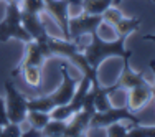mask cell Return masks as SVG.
<instances>
[{
	"label": "cell",
	"instance_id": "83f0119b",
	"mask_svg": "<svg viewBox=\"0 0 155 137\" xmlns=\"http://www.w3.org/2000/svg\"><path fill=\"white\" fill-rule=\"evenodd\" d=\"M149 66H150V69H152V73H153V76H155V60L150 61ZM152 89H153V96H155V84H152Z\"/></svg>",
	"mask_w": 155,
	"mask_h": 137
},
{
	"label": "cell",
	"instance_id": "44dd1931",
	"mask_svg": "<svg viewBox=\"0 0 155 137\" xmlns=\"http://www.w3.org/2000/svg\"><path fill=\"white\" fill-rule=\"evenodd\" d=\"M20 8L28 13H43L45 2L43 0H20Z\"/></svg>",
	"mask_w": 155,
	"mask_h": 137
},
{
	"label": "cell",
	"instance_id": "d4e9b609",
	"mask_svg": "<svg viewBox=\"0 0 155 137\" xmlns=\"http://www.w3.org/2000/svg\"><path fill=\"white\" fill-rule=\"evenodd\" d=\"M21 135V127L17 122H8L2 127V135L0 137H20Z\"/></svg>",
	"mask_w": 155,
	"mask_h": 137
},
{
	"label": "cell",
	"instance_id": "d6a6232c",
	"mask_svg": "<svg viewBox=\"0 0 155 137\" xmlns=\"http://www.w3.org/2000/svg\"><path fill=\"white\" fill-rule=\"evenodd\" d=\"M17 2H20V0H17Z\"/></svg>",
	"mask_w": 155,
	"mask_h": 137
},
{
	"label": "cell",
	"instance_id": "30bf717a",
	"mask_svg": "<svg viewBox=\"0 0 155 137\" xmlns=\"http://www.w3.org/2000/svg\"><path fill=\"white\" fill-rule=\"evenodd\" d=\"M68 58L73 61V65H76L78 68L81 69L83 75H86L91 81H93V88H91V89H99V88H101V84H99V81H97V69L89 65V61L86 60L84 53H81V50L76 51V53H73V55H69Z\"/></svg>",
	"mask_w": 155,
	"mask_h": 137
},
{
	"label": "cell",
	"instance_id": "6da1fadb",
	"mask_svg": "<svg viewBox=\"0 0 155 137\" xmlns=\"http://www.w3.org/2000/svg\"><path fill=\"white\" fill-rule=\"evenodd\" d=\"M125 38L127 36H119L117 40H112V42H104L99 36V33L94 32L91 33V42L84 48V56L89 61V65L96 69L102 61L110 56H120L124 58V63H127L132 51L125 50Z\"/></svg>",
	"mask_w": 155,
	"mask_h": 137
},
{
	"label": "cell",
	"instance_id": "d6986e66",
	"mask_svg": "<svg viewBox=\"0 0 155 137\" xmlns=\"http://www.w3.org/2000/svg\"><path fill=\"white\" fill-rule=\"evenodd\" d=\"M66 122L68 121H58V119H50L46 122V125L41 129V134L43 135H63L64 134V129H66Z\"/></svg>",
	"mask_w": 155,
	"mask_h": 137
},
{
	"label": "cell",
	"instance_id": "4316f807",
	"mask_svg": "<svg viewBox=\"0 0 155 137\" xmlns=\"http://www.w3.org/2000/svg\"><path fill=\"white\" fill-rule=\"evenodd\" d=\"M41 131L40 129H35V127H31L30 125V129L28 131H21V135L20 137H41Z\"/></svg>",
	"mask_w": 155,
	"mask_h": 137
},
{
	"label": "cell",
	"instance_id": "5b68a950",
	"mask_svg": "<svg viewBox=\"0 0 155 137\" xmlns=\"http://www.w3.org/2000/svg\"><path fill=\"white\" fill-rule=\"evenodd\" d=\"M127 121H130L132 124H139L140 122L139 117L134 116L132 111L127 106H122V107L110 106L109 109L102 111V112H94L89 125H94V127H107L112 122H127Z\"/></svg>",
	"mask_w": 155,
	"mask_h": 137
},
{
	"label": "cell",
	"instance_id": "cb8c5ba5",
	"mask_svg": "<svg viewBox=\"0 0 155 137\" xmlns=\"http://www.w3.org/2000/svg\"><path fill=\"white\" fill-rule=\"evenodd\" d=\"M129 125L124 122H112L106 127V135L109 137H127Z\"/></svg>",
	"mask_w": 155,
	"mask_h": 137
},
{
	"label": "cell",
	"instance_id": "277c9868",
	"mask_svg": "<svg viewBox=\"0 0 155 137\" xmlns=\"http://www.w3.org/2000/svg\"><path fill=\"white\" fill-rule=\"evenodd\" d=\"M102 23V15H93L87 12H81L74 15V18L68 20V30H69V40H79L84 35L99 30V25Z\"/></svg>",
	"mask_w": 155,
	"mask_h": 137
},
{
	"label": "cell",
	"instance_id": "2e32d148",
	"mask_svg": "<svg viewBox=\"0 0 155 137\" xmlns=\"http://www.w3.org/2000/svg\"><path fill=\"white\" fill-rule=\"evenodd\" d=\"M114 28L119 33V36H127V35H130L132 32H135L137 28H140V18H137V17H132V18L122 17V20L117 22V23L114 25Z\"/></svg>",
	"mask_w": 155,
	"mask_h": 137
},
{
	"label": "cell",
	"instance_id": "5bb4252c",
	"mask_svg": "<svg viewBox=\"0 0 155 137\" xmlns=\"http://www.w3.org/2000/svg\"><path fill=\"white\" fill-rule=\"evenodd\" d=\"M114 0H81L83 12L93 13V15H102L106 8L112 5Z\"/></svg>",
	"mask_w": 155,
	"mask_h": 137
},
{
	"label": "cell",
	"instance_id": "52a82bcc",
	"mask_svg": "<svg viewBox=\"0 0 155 137\" xmlns=\"http://www.w3.org/2000/svg\"><path fill=\"white\" fill-rule=\"evenodd\" d=\"M94 112L86 109H79L73 114L71 117L66 122V129H64V137H78V135H83L86 132V129L89 127V122L93 119Z\"/></svg>",
	"mask_w": 155,
	"mask_h": 137
},
{
	"label": "cell",
	"instance_id": "e575fe53",
	"mask_svg": "<svg viewBox=\"0 0 155 137\" xmlns=\"http://www.w3.org/2000/svg\"><path fill=\"white\" fill-rule=\"evenodd\" d=\"M7 2H8V0H7Z\"/></svg>",
	"mask_w": 155,
	"mask_h": 137
},
{
	"label": "cell",
	"instance_id": "7a4b0ae2",
	"mask_svg": "<svg viewBox=\"0 0 155 137\" xmlns=\"http://www.w3.org/2000/svg\"><path fill=\"white\" fill-rule=\"evenodd\" d=\"M10 38L20 40L25 43L31 42L30 33L21 25V8L20 2H17V0H8L5 18L0 22V43L8 42Z\"/></svg>",
	"mask_w": 155,
	"mask_h": 137
},
{
	"label": "cell",
	"instance_id": "ffe728a7",
	"mask_svg": "<svg viewBox=\"0 0 155 137\" xmlns=\"http://www.w3.org/2000/svg\"><path fill=\"white\" fill-rule=\"evenodd\" d=\"M127 137H155V127H152V125H140V124L129 125Z\"/></svg>",
	"mask_w": 155,
	"mask_h": 137
},
{
	"label": "cell",
	"instance_id": "3957f363",
	"mask_svg": "<svg viewBox=\"0 0 155 137\" xmlns=\"http://www.w3.org/2000/svg\"><path fill=\"white\" fill-rule=\"evenodd\" d=\"M3 88H5V109H7L8 122L21 124V122L27 119V112H28L27 101H28V98L17 89L13 81H5Z\"/></svg>",
	"mask_w": 155,
	"mask_h": 137
},
{
	"label": "cell",
	"instance_id": "9c48e42d",
	"mask_svg": "<svg viewBox=\"0 0 155 137\" xmlns=\"http://www.w3.org/2000/svg\"><path fill=\"white\" fill-rule=\"evenodd\" d=\"M21 25H23L25 30L30 33L31 40L45 38L48 35V32L43 27V22L40 20V13H28L21 10Z\"/></svg>",
	"mask_w": 155,
	"mask_h": 137
},
{
	"label": "cell",
	"instance_id": "4dcf8cb0",
	"mask_svg": "<svg viewBox=\"0 0 155 137\" xmlns=\"http://www.w3.org/2000/svg\"><path fill=\"white\" fill-rule=\"evenodd\" d=\"M145 40H155V35H147Z\"/></svg>",
	"mask_w": 155,
	"mask_h": 137
},
{
	"label": "cell",
	"instance_id": "7c38bea8",
	"mask_svg": "<svg viewBox=\"0 0 155 137\" xmlns=\"http://www.w3.org/2000/svg\"><path fill=\"white\" fill-rule=\"evenodd\" d=\"M149 81L143 78L142 73H137V71H132L129 68L127 63H124V69H122V75H120L119 81L116 83L117 89L119 88H124V89H130L134 86H140V84H147Z\"/></svg>",
	"mask_w": 155,
	"mask_h": 137
},
{
	"label": "cell",
	"instance_id": "e0dca14e",
	"mask_svg": "<svg viewBox=\"0 0 155 137\" xmlns=\"http://www.w3.org/2000/svg\"><path fill=\"white\" fill-rule=\"evenodd\" d=\"M27 107L28 111L33 109V111H43V112H50L54 106V102L51 101L50 94L48 96H38V98H30L27 101Z\"/></svg>",
	"mask_w": 155,
	"mask_h": 137
},
{
	"label": "cell",
	"instance_id": "603a6c76",
	"mask_svg": "<svg viewBox=\"0 0 155 137\" xmlns=\"http://www.w3.org/2000/svg\"><path fill=\"white\" fill-rule=\"evenodd\" d=\"M122 12H120L119 8H117L116 5H110L109 8H106L104 10V13H102V22L104 23H109V25H116L117 22H120L122 20Z\"/></svg>",
	"mask_w": 155,
	"mask_h": 137
},
{
	"label": "cell",
	"instance_id": "1f68e13d",
	"mask_svg": "<svg viewBox=\"0 0 155 137\" xmlns=\"http://www.w3.org/2000/svg\"><path fill=\"white\" fill-rule=\"evenodd\" d=\"M2 127H3V125H0V135H2Z\"/></svg>",
	"mask_w": 155,
	"mask_h": 137
},
{
	"label": "cell",
	"instance_id": "9a60e30c",
	"mask_svg": "<svg viewBox=\"0 0 155 137\" xmlns=\"http://www.w3.org/2000/svg\"><path fill=\"white\" fill-rule=\"evenodd\" d=\"M20 73L23 75V79L28 86L31 88L41 86V66H35V65L25 66V68H21Z\"/></svg>",
	"mask_w": 155,
	"mask_h": 137
},
{
	"label": "cell",
	"instance_id": "836d02e7",
	"mask_svg": "<svg viewBox=\"0 0 155 137\" xmlns=\"http://www.w3.org/2000/svg\"><path fill=\"white\" fill-rule=\"evenodd\" d=\"M153 99H155V96H153Z\"/></svg>",
	"mask_w": 155,
	"mask_h": 137
},
{
	"label": "cell",
	"instance_id": "4fadbf2b",
	"mask_svg": "<svg viewBox=\"0 0 155 137\" xmlns=\"http://www.w3.org/2000/svg\"><path fill=\"white\" fill-rule=\"evenodd\" d=\"M91 88H93V81H91L86 75H83L81 81H79V83H76L74 94H73V99L69 101V106H71L73 112H76V111H79V109H81L84 98H86V94L89 92Z\"/></svg>",
	"mask_w": 155,
	"mask_h": 137
},
{
	"label": "cell",
	"instance_id": "f546056e",
	"mask_svg": "<svg viewBox=\"0 0 155 137\" xmlns=\"http://www.w3.org/2000/svg\"><path fill=\"white\" fill-rule=\"evenodd\" d=\"M120 2H122V0H114V2H112V5H116V7H117ZM149 2H150V0H149Z\"/></svg>",
	"mask_w": 155,
	"mask_h": 137
},
{
	"label": "cell",
	"instance_id": "ac0fdd59",
	"mask_svg": "<svg viewBox=\"0 0 155 137\" xmlns=\"http://www.w3.org/2000/svg\"><path fill=\"white\" fill-rule=\"evenodd\" d=\"M50 119H51L50 112H43V111H33V109H30L27 112V119H25V121H28V124H30L31 127L40 129V131H41Z\"/></svg>",
	"mask_w": 155,
	"mask_h": 137
},
{
	"label": "cell",
	"instance_id": "484cf974",
	"mask_svg": "<svg viewBox=\"0 0 155 137\" xmlns=\"http://www.w3.org/2000/svg\"><path fill=\"white\" fill-rule=\"evenodd\" d=\"M8 124V117H7V109H5V98L0 96V125Z\"/></svg>",
	"mask_w": 155,
	"mask_h": 137
},
{
	"label": "cell",
	"instance_id": "f1b7e54d",
	"mask_svg": "<svg viewBox=\"0 0 155 137\" xmlns=\"http://www.w3.org/2000/svg\"><path fill=\"white\" fill-rule=\"evenodd\" d=\"M68 2H69V5H73V7H74V5L81 7V0H68Z\"/></svg>",
	"mask_w": 155,
	"mask_h": 137
},
{
	"label": "cell",
	"instance_id": "7402d4cb",
	"mask_svg": "<svg viewBox=\"0 0 155 137\" xmlns=\"http://www.w3.org/2000/svg\"><path fill=\"white\" fill-rule=\"evenodd\" d=\"M73 109L69 104H63V106H56L50 111V117L51 119H58V121H68L73 116Z\"/></svg>",
	"mask_w": 155,
	"mask_h": 137
},
{
	"label": "cell",
	"instance_id": "ba28073f",
	"mask_svg": "<svg viewBox=\"0 0 155 137\" xmlns=\"http://www.w3.org/2000/svg\"><path fill=\"white\" fill-rule=\"evenodd\" d=\"M153 98V89L152 84H140L129 89V98H127V107L130 111H140L150 99Z\"/></svg>",
	"mask_w": 155,
	"mask_h": 137
},
{
	"label": "cell",
	"instance_id": "8fae6325",
	"mask_svg": "<svg viewBox=\"0 0 155 137\" xmlns=\"http://www.w3.org/2000/svg\"><path fill=\"white\" fill-rule=\"evenodd\" d=\"M48 46L51 50V55H61V56H66V58L81 50L79 45L76 42H73V40H66V38L58 40L50 35H48Z\"/></svg>",
	"mask_w": 155,
	"mask_h": 137
},
{
	"label": "cell",
	"instance_id": "8992f818",
	"mask_svg": "<svg viewBox=\"0 0 155 137\" xmlns=\"http://www.w3.org/2000/svg\"><path fill=\"white\" fill-rule=\"evenodd\" d=\"M61 76H63V81H61L60 88L50 94V98L54 102V106L69 104V101L73 99V94H74V89H76V81L69 76L66 65L61 66Z\"/></svg>",
	"mask_w": 155,
	"mask_h": 137
}]
</instances>
